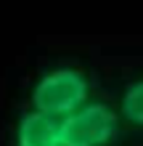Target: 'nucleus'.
<instances>
[{"label": "nucleus", "instance_id": "2", "mask_svg": "<svg viewBox=\"0 0 143 146\" xmlns=\"http://www.w3.org/2000/svg\"><path fill=\"white\" fill-rule=\"evenodd\" d=\"M61 122V146H114L119 141L122 117L106 101L90 98Z\"/></svg>", "mask_w": 143, "mask_h": 146}, {"label": "nucleus", "instance_id": "4", "mask_svg": "<svg viewBox=\"0 0 143 146\" xmlns=\"http://www.w3.org/2000/svg\"><path fill=\"white\" fill-rule=\"evenodd\" d=\"M117 111H119V117H122V125L143 133V77L132 80L127 88L122 90L119 109Z\"/></svg>", "mask_w": 143, "mask_h": 146}, {"label": "nucleus", "instance_id": "3", "mask_svg": "<svg viewBox=\"0 0 143 146\" xmlns=\"http://www.w3.org/2000/svg\"><path fill=\"white\" fill-rule=\"evenodd\" d=\"M11 146H61V122L37 109H27L13 122Z\"/></svg>", "mask_w": 143, "mask_h": 146}, {"label": "nucleus", "instance_id": "1", "mask_svg": "<svg viewBox=\"0 0 143 146\" xmlns=\"http://www.w3.org/2000/svg\"><path fill=\"white\" fill-rule=\"evenodd\" d=\"M32 109L48 117L64 119L90 101V77L80 66H53L37 77L32 85Z\"/></svg>", "mask_w": 143, "mask_h": 146}]
</instances>
